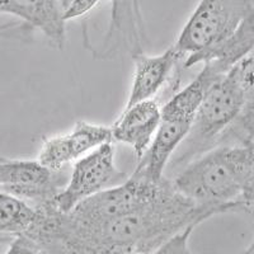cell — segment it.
I'll use <instances>...</instances> for the list:
<instances>
[{"label": "cell", "instance_id": "7c38bea8", "mask_svg": "<svg viewBox=\"0 0 254 254\" xmlns=\"http://www.w3.org/2000/svg\"><path fill=\"white\" fill-rule=\"evenodd\" d=\"M36 160L42 167L55 173L64 171L69 163L74 162L67 146L65 133L52 136L45 140Z\"/></svg>", "mask_w": 254, "mask_h": 254}, {"label": "cell", "instance_id": "9c48e42d", "mask_svg": "<svg viewBox=\"0 0 254 254\" xmlns=\"http://www.w3.org/2000/svg\"><path fill=\"white\" fill-rule=\"evenodd\" d=\"M234 69L244 92V107L221 145H252L254 137V51Z\"/></svg>", "mask_w": 254, "mask_h": 254}, {"label": "cell", "instance_id": "ac0fdd59", "mask_svg": "<svg viewBox=\"0 0 254 254\" xmlns=\"http://www.w3.org/2000/svg\"><path fill=\"white\" fill-rule=\"evenodd\" d=\"M252 145H254V137H253V141H252Z\"/></svg>", "mask_w": 254, "mask_h": 254}, {"label": "cell", "instance_id": "7a4b0ae2", "mask_svg": "<svg viewBox=\"0 0 254 254\" xmlns=\"http://www.w3.org/2000/svg\"><path fill=\"white\" fill-rule=\"evenodd\" d=\"M244 107V92L235 69L207 90L178 156L171 165L183 164L220 146Z\"/></svg>", "mask_w": 254, "mask_h": 254}, {"label": "cell", "instance_id": "3957f363", "mask_svg": "<svg viewBox=\"0 0 254 254\" xmlns=\"http://www.w3.org/2000/svg\"><path fill=\"white\" fill-rule=\"evenodd\" d=\"M253 13V0H199L172 46L183 67L199 64L206 52L230 37Z\"/></svg>", "mask_w": 254, "mask_h": 254}, {"label": "cell", "instance_id": "8fae6325", "mask_svg": "<svg viewBox=\"0 0 254 254\" xmlns=\"http://www.w3.org/2000/svg\"><path fill=\"white\" fill-rule=\"evenodd\" d=\"M65 136L74 162L90 151L98 149L102 145L113 142L111 127L90 124L83 120L76 122L72 130L65 133Z\"/></svg>", "mask_w": 254, "mask_h": 254}, {"label": "cell", "instance_id": "6da1fadb", "mask_svg": "<svg viewBox=\"0 0 254 254\" xmlns=\"http://www.w3.org/2000/svg\"><path fill=\"white\" fill-rule=\"evenodd\" d=\"M254 165V145H220L187 163L172 181L197 206L244 212L243 194Z\"/></svg>", "mask_w": 254, "mask_h": 254}, {"label": "cell", "instance_id": "2e32d148", "mask_svg": "<svg viewBox=\"0 0 254 254\" xmlns=\"http://www.w3.org/2000/svg\"><path fill=\"white\" fill-rule=\"evenodd\" d=\"M242 202L244 206V212H248L254 217V165L248 183H247L244 194H243Z\"/></svg>", "mask_w": 254, "mask_h": 254}, {"label": "cell", "instance_id": "8992f818", "mask_svg": "<svg viewBox=\"0 0 254 254\" xmlns=\"http://www.w3.org/2000/svg\"><path fill=\"white\" fill-rule=\"evenodd\" d=\"M162 121V106L155 99L139 102L125 108L117 121L111 126L112 140L126 144L140 162L149 150Z\"/></svg>", "mask_w": 254, "mask_h": 254}, {"label": "cell", "instance_id": "277c9868", "mask_svg": "<svg viewBox=\"0 0 254 254\" xmlns=\"http://www.w3.org/2000/svg\"><path fill=\"white\" fill-rule=\"evenodd\" d=\"M127 176L115 164L112 142L102 145L75 160L65 187L52 199L60 212L66 214L84 199L124 183Z\"/></svg>", "mask_w": 254, "mask_h": 254}, {"label": "cell", "instance_id": "5b68a950", "mask_svg": "<svg viewBox=\"0 0 254 254\" xmlns=\"http://www.w3.org/2000/svg\"><path fill=\"white\" fill-rule=\"evenodd\" d=\"M63 172L49 171L37 160L0 156V192L36 205L52 201L67 182Z\"/></svg>", "mask_w": 254, "mask_h": 254}, {"label": "cell", "instance_id": "e0dca14e", "mask_svg": "<svg viewBox=\"0 0 254 254\" xmlns=\"http://www.w3.org/2000/svg\"><path fill=\"white\" fill-rule=\"evenodd\" d=\"M253 220H254V217H253ZM243 254H254V237H253V240H252V243H251V246L247 248V251L244 252Z\"/></svg>", "mask_w": 254, "mask_h": 254}, {"label": "cell", "instance_id": "30bf717a", "mask_svg": "<svg viewBox=\"0 0 254 254\" xmlns=\"http://www.w3.org/2000/svg\"><path fill=\"white\" fill-rule=\"evenodd\" d=\"M37 217V208L27 201L0 192V234L26 235Z\"/></svg>", "mask_w": 254, "mask_h": 254}, {"label": "cell", "instance_id": "52a82bcc", "mask_svg": "<svg viewBox=\"0 0 254 254\" xmlns=\"http://www.w3.org/2000/svg\"><path fill=\"white\" fill-rule=\"evenodd\" d=\"M0 14L20 18L27 26L42 32L58 49L65 45L66 32L60 0H0Z\"/></svg>", "mask_w": 254, "mask_h": 254}, {"label": "cell", "instance_id": "4fadbf2b", "mask_svg": "<svg viewBox=\"0 0 254 254\" xmlns=\"http://www.w3.org/2000/svg\"><path fill=\"white\" fill-rule=\"evenodd\" d=\"M196 226L197 225L187 226L150 254H190L188 242Z\"/></svg>", "mask_w": 254, "mask_h": 254}, {"label": "cell", "instance_id": "5bb4252c", "mask_svg": "<svg viewBox=\"0 0 254 254\" xmlns=\"http://www.w3.org/2000/svg\"><path fill=\"white\" fill-rule=\"evenodd\" d=\"M103 0H60L63 19H75L89 13L94 6L98 5Z\"/></svg>", "mask_w": 254, "mask_h": 254}, {"label": "cell", "instance_id": "ba28073f", "mask_svg": "<svg viewBox=\"0 0 254 254\" xmlns=\"http://www.w3.org/2000/svg\"><path fill=\"white\" fill-rule=\"evenodd\" d=\"M177 63L179 60L173 47L165 50L160 55H135L132 84L125 108L139 102L154 99V95L169 80Z\"/></svg>", "mask_w": 254, "mask_h": 254}, {"label": "cell", "instance_id": "9a60e30c", "mask_svg": "<svg viewBox=\"0 0 254 254\" xmlns=\"http://www.w3.org/2000/svg\"><path fill=\"white\" fill-rule=\"evenodd\" d=\"M4 254H41L40 249L29 238L24 235L15 237Z\"/></svg>", "mask_w": 254, "mask_h": 254}]
</instances>
